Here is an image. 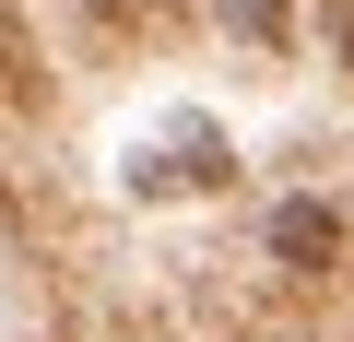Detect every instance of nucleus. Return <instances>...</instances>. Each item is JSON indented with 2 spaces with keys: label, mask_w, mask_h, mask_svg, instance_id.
Instances as JSON below:
<instances>
[{
  "label": "nucleus",
  "mask_w": 354,
  "mask_h": 342,
  "mask_svg": "<svg viewBox=\"0 0 354 342\" xmlns=\"http://www.w3.org/2000/svg\"><path fill=\"white\" fill-rule=\"evenodd\" d=\"M260 248H272L283 272H342V248H354V225H342V201H319V189H295V201H272V213H260Z\"/></svg>",
  "instance_id": "obj_1"
},
{
  "label": "nucleus",
  "mask_w": 354,
  "mask_h": 342,
  "mask_svg": "<svg viewBox=\"0 0 354 342\" xmlns=\"http://www.w3.org/2000/svg\"><path fill=\"white\" fill-rule=\"evenodd\" d=\"M213 178H225V130H213V118H177V142H165V153L142 142V165H130L142 201H165V189H213Z\"/></svg>",
  "instance_id": "obj_2"
},
{
  "label": "nucleus",
  "mask_w": 354,
  "mask_h": 342,
  "mask_svg": "<svg viewBox=\"0 0 354 342\" xmlns=\"http://www.w3.org/2000/svg\"><path fill=\"white\" fill-rule=\"evenodd\" d=\"M213 24H225L236 48H260V59H283V48H295V0H213Z\"/></svg>",
  "instance_id": "obj_3"
},
{
  "label": "nucleus",
  "mask_w": 354,
  "mask_h": 342,
  "mask_svg": "<svg viewBox=\"0 0 354 342\" xmlns=\"http://www.w3.org/2000/svg\"><path fill=\"white\" fill-rule=\"evenodd\" d=\"M83 24H95L106 48H142L153 24H177V0H83Z\"/></svg>",
  "instance_id": "obj_4"
},
{
  "label": "nucleus",
  "mask_w": 354,
  "mask_h": 342,
  "mask_svg": "<svg viewBox=\"0 0 354 342\" xmlns=\"http://www.w3.org/2000/svg\"><path fill=\"white\" fill-rule=\"evenodd\" d=\"M36 95V36H24V12L0 0V106H24Z\"/></svg>",
  "instance_id": "obj_5"
}]
</instances>
